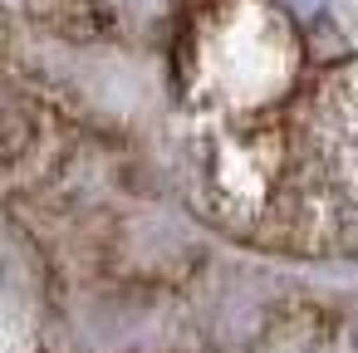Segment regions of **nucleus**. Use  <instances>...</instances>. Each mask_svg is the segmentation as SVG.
Segmentation results:
<instances>
[{
	"instance_id": "nucleus-2",
	"label": "nucleus",
	"mask_w": 358,
	"mask_h": 353,
	"mask_svg": "<svg viewBox=\"0 0 358 353\" xmlns=\"http://www.w3.org/2000/svg\"><path fill=\"white\" fill-rule=\"evenodd\" d=\"M275 6H285V10H289L304 30H314V35H334L343 0H275Z\"/></svg>"
},
{
	"instance_id": "nucleus-1",
	"label": "nucleus",
	"mask_w": 358,
	"mask_h": 353,
	"mask_svg": "<svg viewBox=\"0 0 358 353\" xmlns=\"http://www.w3.org/2000/svg\"><path fill=\"white\" fill-rule=\"evenodd\" d=\"M319 157L338 192H358V89H338L319 118Z\"/></svg>"
}]
</instances>
